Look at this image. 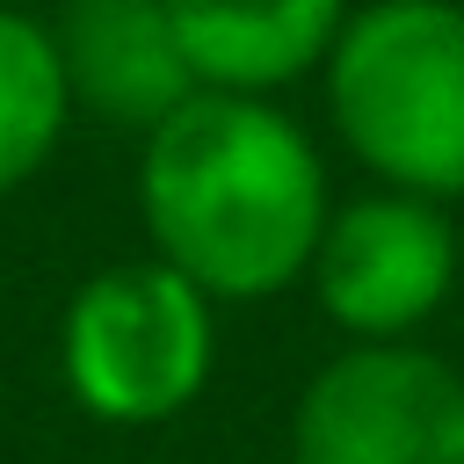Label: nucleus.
Instances as JSON below:
<instances>
[{
    "mask_svg": "<svg viewBox=\"0 0 464 464\" xmlns=\"http://www.w3.org/2000/svg\"><path fill=\"white\" fill-rule=\"evenodd\" d=\"M196 87L225 94H283L319 72L355 0H167Z\"/></svg>",
    "mask_w": 464,
    "mask_h": 464,
    "instance_id": "nucleus-7",
    "label": "nucleus"
},
{
    "mask_svg": "<svg viewBox=\"0 0 464 464\" xmlns=\"http://www.w3.org/2000/svg\"><path fill=\"white\" fill-rule=\"evenodd\" d=\"M51 36H58L72 109L94 123L145 138L167 109L196 94V65L181 51L167 0H58Z\"/></svg>",
    "mask_w": 464,
    "mask_h": 464,
    "instance_id": "nucleus-6",
    "label": "nucleus"
},
{
    "mask_svg": "<svg viewBox=\"0 0 464 464\" xmlns=\"http://www.w3.org/2000/svg\"><path fill=\"white\" fill-rule=\"evenodd\" d=\"M218 297L160 254L94 268L58 319V384L102 428H160L210 392Z\"/></svg>",
    "mask_w": 464,
    "mask_h": 464,
    "instance_id": "nucleus-3",
    "label": "nucleus"
},
{
    "mask_svg": "<svg viewBox=\"0 0 464 464\" xmlns=\"http://www.w3.org/2000/svg\"><path fill=\"white\" fill-rule=\"evenodd\" d=\"M457 268L450 203L377 181L362 196H334L304 283L341 341H420V326L450 304Z\"/></svg>",
    "mask_w": 464,
    "mask_h": 464,
    "instance_id": "nucleus-5",
    "label": "nucleus"
},
{
    "mask_svg": "<svg viewBox=\"0 0 464 464\" xmlns=\"http://www.w3.org/2000/svg\"><path fill=\"white\" fill-rule=\"evenodd\" d=\"M319 87L370 181L435 203L464 196V0H355Z\"/></svg>",
    "mask_w": 464,
    "mask_h": 464,
    "instance_id": "nucleus-2",
    "label": "nucleus"
},
{
    "mask_svg": "<svg viewBox=\"0 0 464 464\" xmlns=\"http://www.w3.org/2000/svg\"><path fill=\"white\" fill-rule=\"evenodd\" d=\"M326 210V152L276 94L196 87L138 138L145 239L218 304H261L304 283Z\"/></svg>",
    "mask_w": 464,
    "mask_h": 464,
    "instance_id": "nucleus-1",
    "label": "nucleus"
},
{
    "mask_svg": "<svg viewBox=\"0 0 464 464\" xmlns=\"http://www.w3.org/2000/svg\"><path fill=\"white\" fill-rule=\"evenodd\" d=\"M290 464H464V370L428 341H341L290 406Z\"/></svg>",
    "mask_w": 464,
    "mask_h": 464,
    "instance_id": "nucleus-4",
    "label": "nucleus"
},
{
    "mask_svg": "<svg viewBox=\"0 0 464 464\" xmlns=\"http://www.w3.org/2000/svg\"><path fill=\"white\" fill-rule=\"evenodd\" d=\"M72 87L58 65V36L44 14L0 0V196L44 174V160L65 145L72 123Z\"/></svg>",
    "mask_w": 464,
    "mask_h": 464,
    "instance_id": "nucleus-8",
    "label": "nucleus"
}]
</instances>
